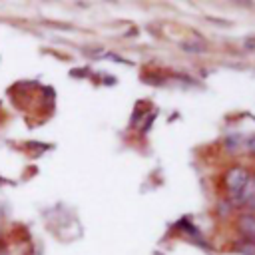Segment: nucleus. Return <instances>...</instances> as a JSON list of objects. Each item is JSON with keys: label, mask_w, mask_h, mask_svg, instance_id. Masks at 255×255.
Returning a JSON list of instances; mask_svg holds the SVG:
<instances>
[{"label": "nucleus", "mask_w": 255, "mask_h": 255, "mask_svg": "<svg viewBox=\"0 0 255 255\" xmlns=\"http://www.w3.org/2000/svg\"><path fill=\"white\" fill-rule=\"evenodd\" d=\"M183 50L193 52V54H201V52H205V44H201V42H185Z\"/></svg>", "instance_id": "5"}, {"label": "nucleus", "mask_w": 255, "mask_h": 255, "mask_svg": "<svg viewBox=\"0 0 255 255\" xmlns=\"http://www.w3.org/2000/svg\"><path fill=\"white\" fill-rule=\"evenodd\" d=\"M247 179H249L247 169H245V167H239V165L231 167V169L225 173V185H227V189H229L231 197H235V195L245 187Z\"/></svg>", "instance_id": "1"}, {"label": "nucleus", "mask_w": 255, "mask_h": 255, "mask_svg": "<svg viewBox=\"0 0 255 255\" xmlns=\"http://www.w3.org/2000/svg\"><path fill=\"white\" fill-rule=\"evenodd\" d=\"M231 203H233V205L255 207V175H249L245 187H243L235 197H231Z\"/></svg>", "instance_id": "2"}, {"label": "nucleus", "mask_w": 255, "mask_h": 255, "mask_svg": "<svg viewBox=\"0 0 255 255\" xmlns=\"http://www.w3.org/2000/svg\"><path fill=\"white\" fill-rule=\"evenodd\" d=\"M239 231L243 235V239H249V241H255V215H241L239 217Z\"/></svg>", "instance_id": "3"}, {"label": "nucleus", "mask_w": 255, "mask_h": 255, "mask_svg": "<svg viewBox=\"0 0 255 255\" xmlns=\"http://www.w3.org/2000/svg\"><path fill=\"white\" fill-rule=\"evenodd\" d=\"M237 251L243 253V255H255V241L243 239V241L237 245Z\"/></svg>", "instance_id": "4"}, {"label": "nucleus", "mask_w": 255, "mask_h": 255, "mask_svg": "<svg viewBox=\"0 0 255 255\" xmlns=\"http://www.w3.org/2000/svg\"><path fill=\"white\" fill-rule=\"evenodd\" d=\"M249 145H251V149L255 151V139H251V143H249Z\"/></svg>", "instance_id": "6"}]
</instances>
